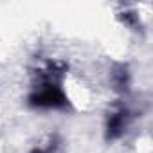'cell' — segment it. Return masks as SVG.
<instances>
[{"label":"cell","instance_id":"3","mask_svg":"<svg viewBox=\"0 0 153 153\" xmlns=\"http://www.w3.org/2000/svg\"><path fill=\"white\" fill-rule=\"evenodd\" d=\"M31 153H52V149H51V148H36V149H33Z\"/></svg>","mask_w":153,"mask_h":153},{"label":"cell","instance_id":"1","mask_svg":"<svg viewBox=\"0 0 153 153\" xmlns=\"http://www.w3.org/2000/svg\"><path fill=\"white\" fill-rule=\"evenodd\" d=\"M29 101L36 108H63V106H67V96L54 81H45L36 92L31 94Z\"/></svg>","mask_w":153,"mask_h":153},{"label":"cell","instance_id":"2","mask_svg":"<svg viewBox=\"0 0 153 153\" xmlns=\"http://www.w3.org/2000/svg\"><path fill=\"white\" fill-rule=\"evenodd\" d=\"M126 124H128V112H126L124 108L114 112V114L108 117V123H106V133H108V137H110V139L119 137V135L124 131Z\"/></svg>","mask_w":153,"mask_h":153}]
</instances>
